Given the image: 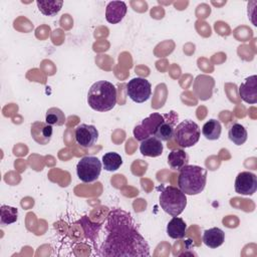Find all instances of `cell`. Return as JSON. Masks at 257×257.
<instances>
[{"label": "cell", "instance_id": "cell-1", "mask_svg": "<svg viewBox=\"0 0 257 257\" xmlns=\"http://www.w3.org/2000/svg\"><path fill=\"white\" fill-rule=\"evenodd\" d=\"M95 250L101 256H150L149 245L137 230L132 216L120 209L109 212L102 240Z\"/></svg>", "mask_w": 257, "mask_h": 257}, {"label": "cell", "instance_id": "cell-2", "mask_svg": "<svg viewBox=\"0 0 257 257\" xmlns=\"http://www.w3.org/2000/svg\"><path fill=\"white\" fill-rule=\"evenodd\" d=\"M116 88L106 80L94 82L87 92V103L96 111L104 112L112 109L116 104Z\"/></svg>", "mask_w": 257, "mask_h": 257}, {"label": "cell", "instance_id": "cell-3", "mask_svg": "<svg viewBox=\"0 0 257 257\" xmlns=\"http://www.w3.org/2000/svg\"><path fill=\"white\" fill-rule=\"evenodd\" d=\"M207 171L196 165H186L180 170L178 177L179 189L186 195H198L206 186Z\"/></svg>", "mask_w": 257, "mask_h": 257}, {"label": "cell", "instance_id": "cell-4", "mask_svg": "<svg viewBox=\"0 0 257 257\" xmlns=\"http://www.w3.org/2000/svg\"><path fill=\"white\" fill-rule=\"evenodd\" d=\"M160 205L169 215L179 216L187 206V197L179 188L167 186L160 195Z\"/></svg>", "mask_w": 257, "mask_h": 257}, {"label": "cell", "instance_id": "cell-5", "mask_svg": "<svg viewBox=\"0 0 257 257\" xmlns=\"http://www.w3.org/2000/svg\"><path fill=\"white\" fill-rule=\"evenodd\" d=\"M201 137L199 125L191 120L186 119L178 123L174 131L175 142L182 148H190L196 145Z\"/></svg>", "mask_w": 257, "mask_h": 257}, {"label": "cell", "instance_id": "cell-6", "mask_svg": "<svg viewBox=\"0 0 257 257\" xmlns=\"http://www.w3.org/2000/svg\"><path fill=\"white\" fill-rule=\"evenodd\" d=\"M101 168L102 164L96 157L85 156L76 165L77 177L83 183H92L98 179Z\"/></svg>", "mask_w": 257, "mask_h": 257}, {"label": "cell", "instance_id": "cell-7", "mask_svg": "<svg viewBox=\"0 0 257 257\" xmlns=\"http://www.w3.org/2000/svg\"><path fill=\"white\" fill-rule=\"evenodd\" d=\"M127 96L137 103L147 101L152 94V85L150 81L144 77L132 78L126 83Z\"/></svg>", "mask_w": 257, "mask_h": 257}, {"label": "cell", "instance_id": "cell-8", "mask_svg": "<svg viewBox=\"0 0 257 257\" xmlns=\"http://www.w3.org/2000/svg\"><path fill=\"white\" fill-rule=\"evenodd\" d=\"M163 119V114L159 112H153L148 117L144 118L141 123L135 126L134 137L138 141H143L151 136H154L158 125Z\"/></svg>", "mask_w": 257, "mask_h": 257}, {"label": "cell", "instance_id": "cell-9", "mask_svg": "<svg viewBox=\"0 0 257 257\" xmlns=\"http://www.w3.org/2000/svg\"><path fill=\"white\" fill-rule=\"evenodd\" d=\"M178 119V114L171 110L170 112L163 114V119L158 125L154 137L159 139L162 142H168L174 138V131L176 127V122Z\"/></svg>", "mask_w": 257, "mask_h": 257}, {"label": "cell", "instance_id": "cell-10", "mask_svg": "<svg viewBox=\"0 0 257 257\" xmlns=\"http://www.w3.org/2000/svg\"><path fill=\"white\" fill-rule=\"evenodd\" d=\"M74 137L76 143L82 148L92 147L98 139V131L92 124L80 123L75 127Z\"/></svg>", "mask_w": 257, "mask_h": 257}, {"label": "cell", "instance_id": "cell-11", "mask_svg": "<svg viewBox=\"0 0 257 257\" xmlns=\"http://www.w3.org/2000/svg\"><path fill=\"white\" fill-rule=\"evenodd\" d=\"M257 190V177L251 172H241L235 180V191L240 195H253Z\"/></svg>", "mask_w": 257, "mask_h": 257}, {"label": "cell", "instance_id": "cell-12", "mask_svg": "<svg viewBox=\"0 0 257 257\" xmlns=\"http://www.w3.org/2000/svg\"><path fill=\"white\" fill-rule=\"evenodd\" d=\"M30 134L32 139L39 145H47L53 134L52 125L48 124L46 121H35L31 124Z\"/></svg>", "mask_w": 257, "mask_h": 257}, {"label": "cell", "instance_id": "cell-13", "mask_svg": "<svg viewBox=\"0 0 257 257\" xmlns=\"http://www.w3.org/2000/svg\"><path fill=\"white\" fill-rule=\"evenodd\" d=\"M238 91L242 100L251 104L256 103L257 102V76L251 75L247 77L245 81L239 85Z\"/></svg>", "mask_w": 257, "mask_h": 257}, {"label": "cell", "instance_id": "cell-14", "mask_svg": "<svg viewBox=\"0 0 257 257\" xmlns=\"http://www.w3.org/2000/svg\"><path fill=\"white\" fill-rule=\"evenodd\" d=\"M126 10V4L123 1H110L105 8V19L110 24H116L123 19Z\"/></svg>", "mask_w": 257, "mask_h": 257}, {"label": "cell", "instance_id": "cell-15", "mask_svg": "<svg viewBox=\"0 0 257 257\" xmlns=\"http://www.w3.org/2000/svg\"><path fill=\"white\" fill-rule=\"evenodd\" d=\"M164 150L162 141L157 139L154 136H151L141 142L140 145V152L142 155L146 157H151V158H156L162 155Z\"/></svg>", "mask_w": 257, "mask_h": 257}, {"label": "cell", "instance_id": "cell-16", "mask_svg": "<svg viewBox=\"0 0 257 257\" xmlns=\"http://www.w3.org/2000/svg\"><path fill=\"white\" fill-rule=\"evenodd\" d=\"M225 241V233L220 228L214 227L206 230L203 234V242L209 248L220 247Z\"/></svg>", "mask_w": 257, "mask_h": 257}, {"label": "cell", "instance_id": "cell-17", "mask_svg": "<svg viewBox=\"0 0 257 257\" xmlns=\"http://www.w3.org/2000/svg\"><path fill=\"white\" fill-rule=\"evenodd\" d=\"M187 224L178 216L173 217L167 225V234L173 239H182L186 236Z\"/></svg>", "mask_w": 257, "mask_h": 257}, {"label": "cell", "instance_id": "cell-18", "mask_svg": "<svg viewBox=\"0 0 257 257\" xmlns=\"http://www.w3.org/2000/svg\"><path fill=\"white\" fill-rule=\"evenodd\" d=\"M189 156L182 149H175L168 155V164L172 170L180 171L183 167L188 165Z\"/></svg>", "mask_w": 257, "mask_h": 257}, {"label": "cell", "instance_id": "cell-19", "mask_svg": "<svg viewBox=\"0 0 257 257\" xmlns=\"http://www.w3.org/2000/svg\"><path fill=\"white\" fill-rule=\"evenodd\" d=\"M222 133V126L219 120L217 119H209L206 121L202 127L203 136L209 141H216L220 138Z\"/></svg>", "mask_w": 257, "mask_h": 257}, {"label": "cell", "instance_id": "cell-20", "mask_svg": "<svg viewBox=\"0 0 257 257\" xmlns=\"http://www.w3.org/2000/svg\"><path fill=\"white\" fill-rule=\"evenodd\" d=\"M228 137L235 145L241 146L247 141L248 135L246 128L241 123L233 122L228 130Z\"/></svg>", "mask_w": 257, "mask_h": 257}, {"label": "cell", "instance_id": "cell-21", "mask_svg": "<svg viewBox=\"0 0 257 257\" xmlns=\"http://www.w3.org/2000/svg\"><path fill=\"white\" fill-rule=\"evenodd\" d=\"M39 11L45 16H54L62 8L63 1H36Z\"/></svg>", "mask_w": 257, "mask_h": 257}, {"label": "cell", "instance_id": "cell-22", "mask_svg": "<svg viewBox=\"0 0 257 257\" xmlns=\"http://www.w3.org/2000/svg\"><path fill=\"white\" fill-rule=\"evenodd\" d=\"M122 165V159L120 155L114 152L106 153L102 156V166L107 172L116 171Z\"/></svg>", "mask_w": 257, "mask_h": 257}, {"label": "cell", "instance_id": "cell-23", "mask_svg": "<svg viewBox=\"0 0 257 257\" xmlns=\"http://www.w3.org/2000/svg\"><path fill=\"white\" fill-rule=\"evenodd\" d=\"M18 210L15 207L2 205L0 207V224L2 226L10 225L17 221Z\"/></svg>", "mask_w": 257, "mask_h": 257}, {"label": "cell", "instance_id": "cell-24", "mask_svg": "<svg viewBox=\"0 0 257 257\" xmlns=\"http://www.w3.org/2000/svg\"><path fill=\"white\" fill-rule=\"evenodd\" d=\"M45 121L50 125L60 126L65 122V114L58 107H50L46 111Z\"/></svg>", "mask_w": 257, "mask_h": 257}]
</instances>
